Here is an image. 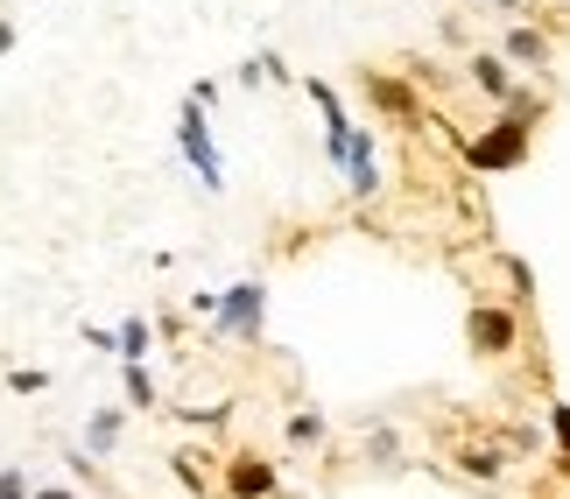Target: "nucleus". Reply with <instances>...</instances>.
Returning <instances> with one entry per match:
<instances>
[{
    "label": "nucleus",
    "instance_id": "6ab92c4d",
    "mask_svg": "<svg viewBox=\"0 0 570 499\" xmlns=\"http://www.w3.org/2000/svg\"><path fill=\"white\" fill-rule=\"evenodd\" d=\"M493 113H508V120H521V127H542V120H550V92H535V84H514V99L493 106Z\"/></svg>",
    "mask_w": 570,
    "mask_h": 499
},
{
    "label": "nucleus",
    "instance_id": "f704fd0d",
    "mask_svg": "<svg viewBox=\"0 0 570 499\" xmlns=\"http://www.w3.org/2000/svg\"><path fill=\"white\" fill-rule=\"evenodd\" d=\"M85 499H92V492H85Z\"/></svg>",
    "mask_w": 570,
    "mask_h": 499
},
{
    "label": "nucleus",
    "instance_id": "4be33fe9",
    "mask_svg": "<svg viewBox=\"0 0 570 499\" xmlns=\"http://www.w3.org/2000/svg\"><path fill=\"white\" fill-rule=\"evenodd\" d=\"M63 465H71V479H85V492H99V486H106V479H99V450L71 443V450H63Z\"/></svg>",
    "mask_w": 570,
    "mask_h": 499
},
{
    "label": "nucleus",
    "instance_id": "473e14b6",
    "mask_svg": "<svg viewBox=\"0 0 570 499\" xmlns=\"http://www.w3.org/2000/svg\"><path fill=\"white\" fill-rule=\"evenodd\" d=\"M550 8H570V0H550Z\"/></svg>",
    "mask_w": 570,
    "mask_h": 499
},
{
    "label": "nucleus",
    "instance_id": "9b49d317",
    "mask_svg": "<svg viewBox=\"0 0 570 499\" xmlns=\"http://www.w3.org/2000/svg\"><path fill=\"white\" fill-rule=\"evenodd\" d=\"M451 465H458V479H472V486H500V479H508V450H500V437H472V443H458V450H451Z\"/></svg>",
    "mask_w": 570,
    "mask_h": 499
},
{
    "label": "nucleus",
    "instance_id": "f257e3e1",
    "mask_svg": "<svg viewBox=\"0 0 570 499\" xmlns=\"http://www.w3.org/2000/svg\"><path fill=\"white\" fill-rule=\"evenodd\" d=\"M529 156H535V127H521L508 113H493L479 134L458 141V162H465L472 177H514V169H529Z\"/></svg>",
    "mask_w": 570,
    "mask_h": 499
},
{
    "label": "nucleus",
    "instance_id": "f3484780",
    "mask_svg": "<svg viewBox=\"0 0 570 499\" xmlns=\"http://www.w3.org/2000/svg\"><path fill=\"white\" fill-rule=\"evenodd\" d=\"M493 268L508 275V302H521V310H535V268H529V260L500 247V253H493Z\"/></svg>",
    "mask_w": 570,
    "mask_h": 499
},
{
    "label": "nucleus",
    "instance_id": "a211bd4d",
    "mask_svg": "<svg viewBox=\"0 0 570 499\" xmlns=\"http://www.w3.org/2000/svg\"><path fill=\"white\" fill-rule=\"evenodd\" d=\"M169 479H177L184 492H197V499H205V492L218 486V471H212L205 458H190V450H169Z\"/></svg>",
    "mask_w": 570,
    "mask_h": 499
},
{
    "label": "nucleus",
    "instance_id": "aec40b11",
    "mask_svg": "<svg viewBox=\"0 0 570 499\" xmlns=\"http://www.w3.org/2000/svg\"><path fill=\"white\" fill-rule=\"evenodd\" d=\"M114 331H120V359H148V352H156V323H148L141 310H127Z\"/></svg>",
    "mask_w": 570,
    "mask_h": 499
},
{
    "label": "nucleus",
    "instance_id": "7ed1b4c3",
    "mask_svg": "<svg viewBox=\"0 0 570 499\" xmlns=\"http://www.w3.org/2000/svg\"><path fill=\"white\" fill-rule=\"evenodd\" d=\"M521 302H500V296H472V310H465V345H472V359H508L514 345H521Z\"/></svg>",
    "mask_w": 570,
    "mask_h": 499
},
{
    "label": "nucleus",
    "instance_id": "423d86ee",
    "mask_svg": "<svg viewBox=\"0 0 570 499\" xmlns=\"http://www.w3.org/2000/svg\"><path fill=\"white\" fill-rule=\"evenodd\" d=\"M218 492L226 499H275L282 492V465L268 450H233L226 471H218Z\"/></svg>",
    "mask_w": 570,
    "mask_h": 499
},
{
    "label": "nucleus",
    "instance_id": "c85d7f7f",
    "mask_svg": "<svg viewBox=\"0 0 570 499\" xmlns=\"http://www.w3.org/2000/svg\"><path fill=\"white\" fill-rule=\"evenodd\" d=\"M14 42H21V29H14V21H8V14H0V57H8V50H14Z\"/></svg>",
    "mask_w": 570,
    "mask_h": 499
},
{
    "label": "nucleus",
    "instance_id": "f8f14e48",
    "mask_svg": "<svg viewBox=\"0 0 570 499\" xmlns=\"http://www.w3.org/2000/svg\"><path fill=\"white\" fill-rule=\"evenodd\" d=\"M120 401L141 408V416L163 408V387H156V366H148V359H120Z\"/></svg>",
    "mask_w": 570,
    "mask_h": 499
},
{
    "label": "nucleus",
    "instance_id": "2eb2a0df",
    "mask_svg": "<svg viewBox=\"0 0 570 499\" xmlns=\"http://www.w3.org/2000/svg\"><path fill=\"white\" fill-rule=\"evenodd\" d=\"M360 458L374 465V471H402V465H409L402 429H394V422H374V429H366V443H360Z\"/></svg>",
    "mask_w": 570,
    "mask_h": 499
},
{
    "label": "nucleus",
    "instance_id": "20e7f679",
    "mask_svg": "<svg viewBox=\"0 0 570 499\" xmlns=\"http://www.w3.org/2000/svg\"><path fill=\"white\" fill-rule=\"evenodd\" d=\"M212 331L233 338V345H261V331H268V281L247 275V281H233V289H218Z\"/></svg>",
    "mask_w": 570,
    "mask_h": 499
},
{
    "label": "nucleus",
    "instance_id": "1a4fd4ad",
    "mask_svg": "<svg viewBox=\"0 0 570 499\" xmlns=\"http://www.w3.org/2000/svg\"><path fill=\"white\" fill-rule=\"evenodd\" d=\"M500 50H508V63L514 71H550L557 63V42H550V29H535V21H508V29H500Z\"/></svg>",
    "mask_w": 570,
    "mask_h": 499
},
{
    "label": "nucleus",
    "instance_id": "393cba45",
    "mask_svg": "<svg viewBox=\"0 0 570 499\" xmlns=\"http://www.w3.org/2000/svg\"><path fill=\"white\" fill-rule=\"evenodd\" d=\"M42 387H50L42 366H8V395H42Z\"/></svg>",
    "mask_w": 570,
    "mask_h": 499
},
{
    "label": "nucleus",
    "instance_id": "b1692460",
    "mask_svg": "<svg viewBox=\"0 0 570 499\" xmlns=\"http://www.w3.org/2000/svg\"><path fill=\"white\" fill-rule=\"evenodd\" d=\"M542 422H550V443H557V450H570V401H563V395H550Z\"/></svg>",
    "mask_w": 570,
    "mask_h": 499
},
{
    "label": "nucleus",
    "instance_id": "9d476101",
    "mask_svg": "<svg viewBox=\"0 0 570 499\" xmlns=\"http://www.w3.org/2000/svg\"><path fill=\"white\" fill-rule=\"evenodd\" d=\"M465 84H472V92L479 99H493V106H508L514 99V63H508V50H472L465 57Z\"/></svg>",
    "mask_w": 570,
    "mask_h": 499
},
{
    "label": "nucleus",
    "instance_id": "f03ea898",
    "mask_svg": "<svg viewBox=\"0 0 570 499\" xmlns=\"http://www.w3.org/2000/svg\"><path fill=\"white\" fill-rule=\"evenodd\" d=\"M177 156L197 169V183H205L212 198H226V156H218V141H212V106H197L190 92L177 106Z\"/></svg>",
    "mask_w": 570,
    "mask_h": 499
},
{
    "label": "nucleus",
    "instance_id": "cd10ccee",
    "mask_svg": "<svg viewBox=\"0 0 570 499\" xmlns=\"http://www.w3.org/2000/svg\"><path fill=\"white\" fill-rule=\"evenodd\" d=\"M190 310L212 323V317H218V289H197V296H190Z\"/></svg>",
    "mask_w": 570,
    "mask_h": 499
},
{
    "label": "nucleus",
    "instance_id": "72a5a7b5",
    "mask_svg": "<svg viewBox=\"0 0 570 499\" xmlns=\"http://www.w3.org/2000/svg\"><path fill=\"white\" fill-rule=\"evenodd\" d=\"M472 8H487V0H472Z\"/></svg>",
    "mask_w": 570,
    "mask_h": 499
},
{
    "label": "nucleus",
    "instance_id": "dca6fc26",
    "mask_svg": "<svg viewBox=\"0 0 570 499\" xmlns=\"http://www.w3.org/2000/svg\"><path fill=\"white\" fill-rule=\"evenodd\" d=\"M127 437V408H92L85 416V450H99V458H114Z\"/></svg>",
    "mask_w": 570,
    "mask_h": 499
},
{
    "label": "nucleus",
    "instance_id": "39448f33",
    "mask_svg": "<svg viewBox=\"0 0 570 499\" xmlns=\"http://www.w3.org/2000/svg\"><path fill=\"white\" fill-rule=\"evenodd\" d=\"M366 106L387 120V127H423L430 120V99H423V84H415V71H366Z\"/></svg>",
    "mask_w": 570,
    "mask_h": 499
},
{
    "label": "nucleus",
    "instance_id": "bb28decb",
    "mask_svg": "<svg viewBox=\"0 0 570 499\" xmlns=\"http://www.w3.org/2000/svg\"><path fill=\"white\" fill-rule=\"evenodd\" d=\"M85 345H92V352H114V359H120V331H106V323H85Z\"/></svg>",
    "mask_w": 570,
    "mask_h": 499
},
{
    "label": "nucleus",
    "instance_id": "a878e982",
    "mask_svg": "<svg viewBox=\"0 0 570 499\" xmlns=\"http://www.w3.org/2000/svg\"><path fill=\"white\" fill-rule=\"evenodd\" d=\"M0 499H36V479L21 465H0Z\"/></svg>",
    "mask_w": 570,
    "mask_h": 499
},
{
    "label": "nucleus",
    "instance_id": "0eeeda50",
    "mask_svg": "<svg viewBox=\"0 0 570 499\" xmlns=\"http://www.w3.org/2000/svg\"><path fill=\"white\" fill-rule=\"evenodd\" d=\"M303 92H311V106H317V120H324V162L332 169H345V148H353V113H345V99H338V84H324V78H303Z\"/></svg>",
    "mask_w": 570,
    "mask_h": 499
},
{
    "label": "nucleus",
    "instance_id": "6e6552de",
    "mask_svg": "<svg viewBox=\"0 0 570 499\" xmlns=\"http://www.w3.org/2000/svg\"><path fill=\"white\" fill-rule=\"evenodd\" d=\"M338 177H345V190H353L360 204H374V198H381V134H374V127H360V134H353V148H345V169H338Z\"/></svg>",
    "mask_w": 570,
    "mask_h": 499
},
{
    "label": "nucleus",
    "instance_id": "c756f323",
    "mask_svg": "<svg viewBox=\"0 0 570 499\" xmlns=\"http://www.w3.org/2000/svg\"><path fill=\"white\" fill-rule=\"evenodd\" d=\"M550 471H557V479H570V450H550Z\"/></svg>",
    "mask_w": 570,
    "mask_h": 499
},
{
    "label": "nucleus",
    "instance_id": "ddd939ff",
    "mask_svg": "<svg viewBox=\"0 0 570 499\" xmlns=\"http://www.w3.org/2000/svg\"><path fill=\"white\" fill-rule=\"evenodd\" d=\"M282 443H289V450H324V443H332L324 408H289V416H282Z\"/></svg>",
    "mask_w": 570,
    "mask_h": 499
},
{
    "label": "nucleus",
    "instance_id": "5701e85b",
    "mask_svg": "<svg viewBox=\"0 0 570 499\" xmlns=\"http://www.w3.org/2000/svg\"><path fill=\"white\" fill-rule=\"evenodd\" d=\"M233 84H239V92H268V84H275V78H268V50H254L247 63H239Z\"/></svg>",
    "mask_w": 570,
    "mask_h": 499
},
{
    "label": "nucleus",
    "instance_id": "4468645a",
    "mask_svg": "<svg viewBox=\"0 0 570 499\" xmlns=\"http://www.w3.org/2000/svg\"><path fill=\"white\" fill-rule=\"evenodd\" d=\"M493 437L508 458H542V450H557L550 443V422H493Z\"/></svg>",
    "mask_w": 570,
    "mask_h": 499
},
{
    "label": "nucleus",
    "instance_id": "7c9ffc66",
    "mask_svg": "<svg viewBox=\"0 0 570 499\" xmlns=\"http://www.w3.org/2000/svg\"><path fill=\"white\" fill-rule=\"evenodd\" d=\"M36 499H78L71 486H36Z\"/></svg>",
    "mask_w": 570,
    "mask_h": 499
},
{
    "label": "nucleus",
    "instance_id": "2f4dec72",
    "mask_svg": "<svg viewBox=\"0 0 570 499\" xmlns=\"http://www.w3.org/2000/svg\"><path fill=\"white\" fill-rule=\"evenodd\" d=\"M487 8H500V14H521V8H529V0H487Z\"/></svg>",
    "mask_w": 570,
    "mask_h": 499
},
{
    "label": "nucleus",
    "instance_id": "412c9836",
    "mask_svg": "<svg viewBox=\"0 0 570 499\" xmlns=\"http://www.w3.org/2000/svg\"><path fill=\"white\" fill-rule=\"evenodd\" d=\"M233 408H239L233 395H218V401H184V408H177V422H184V429H226Z\"/></svg>",
    "mask_w": 570,
    "mask_h": 499
}]
</instances>
